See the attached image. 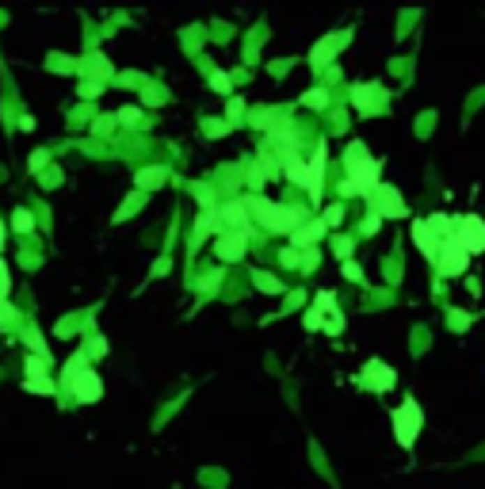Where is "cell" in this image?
Segmentation results:
<instances>
[{"instance_id":"6da1fadb","label":"cell","mask_w":485,"mask_h":489,"mask_svg":"<svg viewBox=\"0 0 485 489\" xmlns=\"http://www.w3.org/2000/svg\"><path fill=\"white\" fill-rule=\"evenodd\" d=\"M245 203V210H253L256 214V222L264 226V230H271V233H294L298 226L306 222V210H298V207H279V203H271V199H260V195H256V199H241ZM248 214V218H253Z\"/></svg>"},{"instance_id":"7a4b0ae2","label":"cell","mask_w":485,"mask_h":489,"mask_svg":"<svg viewBox=\"0 0 485 489\" xmlns=\"http://www.w3.org/2000/svg\"><path fill=\"white\" fill-rule=\"evenodd\" d=\"M344 161H348V184L355 187V195H371L378 184H382L378 180V176H382V157H371L363 142L348 145Z\"/></svg>"},{"instance_id":"3957f363","label":"cell","mask_w":485,"mask_h":489,"mask_svg":"<svg viewBox=\"0 0 485 489\" xmlns=\"http://www.w3.org/2000/svg\"><path fill=\"white\" fill-rule=\"evenodd\" d=\"M420 428H424V409H420L413 397H401V405L394 409V436H398V444L413 447Z\"/></svg>"},{"instance_id":"277c9868","label":"cell","mask_w":485,"mask_h":489,"mask_svg":"<svg viewBox=\"0 0 485 489\" xmlns=\"http://www.w3.org/2000/svg\"><path fill=\"white\" fill-rule=\"evenodd\" d=\"M451 241H455L458 249L466 252V256H474V252H485V222H482L478 214H463V218H455Z\"/></svg>"},{"instance_id":"5b68a950","label":"cell","mask_w":485,"mask_h":489,"mask_svg":"<svg viewBox=\"0 0 485 489\" xmlns=\"http://www.w3.org/2000/svg\"><path fill=\"white\" fill-rule=\"evenodd\" d=\"M367 199V207H371V214H378V218H405L409 214V207H405V199H401V191L394 184H378L371 195H363Z\"/></svg>"},{"instance_id":"8992f818","label":"cell","mask_w":485,"mask_h":489,"mask_svg":"<svg viewBox=\"0 0 485 489\" xmlns=\"http://www.w3.org/2000/svg\"><path fill=\"white\" fill-rule=\"evenodd\" d=\"M248 210H245V203H225V207H218L214 210V230L218 233H237V238H245L248 233Z\"/></svg>"},{"instance_id":"52a82bcc","label":"cell","mask_w":485,"mask_h":489,"mask_svg":"<svg viewBox=\"0 0 485 489\" xmlns=\"http://www.w3.org/2000/svg\"><path fill=\"white\" fill-rule=\"evenodd\" d=\"M466 264H470V256H466L455 241L440 245V252H435V272H440L443 279H458V275H466Z\"/></svg>"},{"instance_id":"ba28073f","label":"cell","mask_w":485,"mask_h":489,"mask_svg":"<svg viewBox=\"0 0 485 489\" xmlns=\"http://www.w3.org/2000/svg\"><path fill=\"white\" fill-rule=\"evenodd\" d=\"M69 390H73V397L84 402V405H92V402H100V397H103V382H100V374H96L92 367H84V371L73 379Z\"/></svg>"},{"instance_id":"9c48e42d","label":"cell","mask_w":485,"mask_h":489,"mask_svg":"<svg viewBox=\"0 0 485 489\" xmlns=\"http://www.w3.org/2000/svg\"><path fill=\"white\" fill-rule=\"evenodd\" d=\"M321 180H325V145H318L313 157H310V165H306V191H310L313 203L321 199V187H325Z\"/></svg>"},{"instance_id":"30bf717a","label":"cell","mask_w":485,"mask_h":489,"mask_svg":"<svg viewBox=\"0 0 485 489\" xmlns=\"http://www.w3.org/2000/svg\"><path fill=\"white\" fill-rule=\"evenodd\" d=\"M363 382H367L371 390H390L394 382H398V374H394V367H386L382 360H371L367 371H363Z\"/></svg>"},{"instance_id":"8fae6325","label":"cell","mask_w":485,"mask_h":489,"mask_svg":"<svg viewBox=\"0 0 485 489\" xmlns=\"http://www.w3.org/2000/svg\"><path fill=\"white\" fill-rule=\"evenodd\" d=\"M214 252H218V260H245V238H237V233H218L214 238Z\"/></svg>"},{"instance_id":"7c38bea8","label":"cell","mask_w":485,"mask_h":489,"mask_svg":"<svg viewBox=\"0 0 485 489\" xmlns=\"http://www.w3.org/2000/svg\"><path fill=\"white\" fill-rule=\"evenodd\" d=\"M325 233H329V230H325V222H321V218H306V222L298 226L294 233H290V241H294V249H310V245L321 241Z\"/></svg>"},{"instance_id":"4fadbf2b","label":"cell","mask_w":485,"mask_h":489,"mask_svg":"<svg viewBox=\"0 0 485 489\" xmlns=\"http://www.w3.org/2000/svg\"><path fill=\"white\" fill-rule=\"evenodd\" d=\"M341 46H344V38L341 35H325L318 46L310 50V65H325V61H333V54H341Z\"/></svg>"},{"instance_id":"5bb4252c","label":"cell","mask_w":485,"mask_h":489,"mask_svg":"<svg viewBox=\"0 0 485 489\" xmlns=\"http://www.w3.org/2000/svg\"><path fill=\"white\" fill-rule=\"evenodd\" d=\"M413 241H417V249L424 252L428 260H435V252H440V241L432 238V230H428V226L420 222V218H417V222H413Z\"/></svg>"},{"instance_id":"9a60e30c","label":"cell","mask_w":485,"mask_h":489,"mask_svg":"<svg viewBox=\"0 0 485 489\" xmlns=\"http://www.w3.org/2000/svg\"><path fill=\"white\" fill-rule=\"evenodd\" d=\"M424 226H428V230H432V238L440 241V245H443V241H451V230H455V222H451L447 214H432V218H428Z\"/></svg>"},{"instance_id":"2e32d148","label":"cell","mask_w":485,"mask_h":489,"mask_svg":"<svg viewBox=\"0 0 485 489\" xmlns=\"http://www.w3.org/2000/svg\"><path fill=\"white\" fill-rule=\"evenodd\" d=\"M165 180H168L165 168H145V173H138V191L145 195V191H153V187H161Z\"/></svg>"},{"instance_id":"e0dca14e","label":"cell","mask_w":485,"mask_h":489,"mask_svg":"<svg viewBox=\"0 0 485 489\" xmlns=\"http://www.w3.org/2000/svg\"><path fill=\"white\" fill-rule=\"evenodd\" d=\"M210 230H214V210H203V214H199V222H195V238H191V249H195V245H203V238H207Z\"/></svg>"},{"instance_id":"ac0fdd59","label":"cell","mask_w":485,"mask_h":489,"mask_svg":"<svg viewBox=\"0 0 485 489\" xmlns=\"http://www.w3.org/2000/svg\"><path fill=\"white\" fill-rule=\"evenodd\" d=\"M253 275H256V287H260L264 295H279L283 291V283L276 279V275H268V272H253Z\"/></svg>"},{"instance_id":"d6986e66","label":"cell","mask_w":485,"mask_h":489,"mask_svg":"<svg viewBox=\"0 0 485 489\" xmlns=\"http://www.w3.org/2000/svg\"><path fill=\"white\" fill-rule=\"evenodd\" d=\"M12 230H15V233H31V230H35V218H31V210H15V214H12Z\"/></svg>"},{"instance_id":"ffe728a7","label":"cell","mask_w":485,"mask_h":489,"mask_svg":"<svg viewBox=\"0 0 485 489\" xmlns=\"http://www.w3.org/2000/svg\"><path fill=\"white\" fill-rule=\"evenodd\" d=\"M142 203H145V195L138 191V195H130V199H126L123 203V207H119V214H115V222H126V218H130L134 214V210H138L142 207Z\"/></svg>"},{"instance_id":"44dd1931","label":"cell","mask_w":485,"mask_h":489,"mask_svg":"<svg viewBox=\"0 0 485 489\" xmlns=\"http://www.w3.org/2000/svg\"><path fill=\"white\" fill-rule=\"evenodd\" d=\"M23 390H31V394H50L54 397V390H58V386H54L50 379H27V382H23Z\"/></svg>"},{"instance_id":"7402d4cb","label":"cell","mask_w":485,"mask_h":489,"mask_svg":"<svg viewBox=\"0 0 485 489\" xmlns=\"http://www.w3.org/2000/svg\"><path fill=\"white\" fill-rule=\"evenodd\" d=\"M321 222H325V230H333V226H341V222H344V203H333V207L325 210V218H321Z\"/></svg>"},{"instance_id":"603a6c76","label":"cell","mask_w":485,"mask_h":489,"mask_svg":"<svg viewBox=\"0 0 485 489\" xmlns=\"http://www.w3.org/2000/svg\"><path fill=\"white\" fill-rule=\"evenodd\" d=\"M46 371H50V367H46L43 356H27V379H43Z\"/></svg>"},{"instance_id":"cb8c5ba5","label":"cell","mask_w":485,"mask_h":489,"mask_svg":"<svg viewBox=\"0 0 485 489\" xmlns=\"http://www.w3.org/2000/svg\"><path fill=\"white\" fill-rule=\"evenodd\" d=\"M371 92H378V85H359L355 88V108L367 115V100H371Z\"/></svg>"},{"instance_id":"d4e9b609","label":"cell","mask_w":485,"mask_h":489,"mask_svg":"<svg viewBox=\"0 0 485 489\" xmlns=\"http://www.w3.org/2000/svg\"><path fill=\"white\" fill-rule=\"evenodd\" d=\"M80 371H84V356H73L69 367H66V379H61V382H66V386H73V379H77Z\"/></svg>"},{"instance_id":"484cf974","label":"cell","mask_w":485,"mask_h":489,"mask_svg":"<svg viewBox=\"0 0 485 489\" xmlns=\"http://www.w3.org/2000/svg\"><path fill=\"white\" fill-rule=\"evenodd\" d=\"M302 103H306V108H325V103H329V96L321 92V88H310V92L302 96Z\"/></svg>"},{"instance_id":"4316f807","label":"cell","mask_w":485,"mask_h":489,"mask_svg":"<svg viewBox=\"0 0 485 489\" xmlns=\"http://www.w3.org/2000/svg\"><path fill=\"white\" fill-rule=\"evenodd\" d=\"M119 122H126V126H138L142 122V111L138 108H119V115H115Z\"/></svg>"},{"instance_id":"83f0119b","label":"cell","mask_w":485,"mask_h":489,"mask_svg":"<svg viewBox=\"0 0 485 489\" xmlns=\"http://www.w3.org/2000/svg\"><path fill=\"white\" fill-rule=\"evenodd\" d=\"M100 92H103V80H84V85H80V96H84V100H96Z\"/></svg>"},{"instance_id":"f1b7e54d","label":"cell","mask_w":485,"mask_h":489,"mask_svg":"<svg viewBox=\"0 0 485 489\" xmlns=\"http://www.w3.org/2000/svg\"><path fill=\"white\" fill-rule=\"evenodd\" d=\"M333 302H336L333 291H321V295H318V306H313V309H318V314H325V309H336Z\"/></svg>"},{"instance_id":"f546056e","label":"cell","mask_w":485,"mask_h":489,"mask_svg":"<svg viewBox=\"0 0 485 489\" xmlns=\"http://www.w3.org/2000/svg\"><path fill=\"white\" fill-rule=\"evenodd\" d=\"M447 321H451V329H455V333H463V329H470V314H458V309H455V314H451V317H447Z\"/></svg>"},{"instance_id":"4dcf8cb0","label":"cell","mask_w":485,"mask_h":489,"mask_svg":"<svg viewBox=\"0 0 485 489\" xmlns=\"http://www.w3.org/2000/svg\"><path fill=\"white\" fill-rule=\"evenodd\" d=\"M8 291H12V275H8L4 260H0V302H4V298H8Z\"/></svg>"},{"instance_id":"1f68e13d","label":"cell","mask_w":485,"mask_h":489,"mask_svg":"<svg viewBox=\"0 0 485 489\" xmlns=\"http://www.w3.org/2000/svg\"><path fill=\"white\" fill-rule=\"evenodd\" d=\"M88 69H92V73H100L103 80L111 77V69H107V65H103V58H100V54H92V58H88Z\"/></svg>"},{"instance_id":"d6a6232c","label":"cell","mask_w":485,"mask_h":489,"mask_svg":"<svg viewBox=\"0 0 485 489\" xmlns=\"http://www.w3.org/2000/svg\"><path fill=\"white\" fill-rule=\"evenodd\" d=\"M333 252H336L341 260H348V256H352V241H348V238H336V241H333Z\"/></svg>"},{"instance_id":"836d02e7","label":"cell","mask_w":485,"mask_h":489,"mask_svg":"<svg viewBox=\"0 0 485 489\" xmlns=\"http://www.w3.org/2000/svg\"><path fill=\"white\" fill-rule=\"evenodd\" d=\"M344 275H348L352 283H359V279H363V268L355 264V260H344Z\"/></svg>"},{"instance_id":"e575fe53","label":"cell","mask_w":485,"mask_h":489,"mask_svg":"<svg viewBox=\"0 0 485 489\" xmlns=\"http://www.w3.org/2000/svg\"><path fill=\"white\" fill-rule=\"evenodd\" d=\"M46 161H50V153H46V149H35V157H31V173L46 168Z\"/></svg>"},{"instance_id":"d590c367","label":"cell","mask_w":485,"mask_h":489,"mask_svg":"<svg viewBox=\"0 0 485 489\" xmlns=\"http://www.w3.org/2000/svg\"><path fill=\"white\" fill-rule=\"evenodd\" d=\"M378 226H382V218H378V214H367V218H363V233H378Z\"/></svg>"},{"instance_id":"8d00e7d4","label":"cell","mask_w":485,"mask_h":489,"mask_svg":"<svg viewBox=\"0 0 485 489\" xmlns=\"http://www.w3.org/2000/svg\"><path fill=\"white\" fill-rule=\"evenodd\" d=\"M210 85H214L218 92H230V77H225V73H214V77H210Z\"/></svg>"},{"instance_id":"74e56055","label":"cell","mask_w":485,"mask_h":489,"mask_svg":"<svg viewBox=\"0 0 485 489\" xmlns=\"http://www.w3.org/2000/svg\"><path fill=\"white\" fill-rule=\"evenodd\" d=\"M115 126V119L111 115H103V119H96V134H107V130Z\"/></svg>"},{"instance_id":"f35d334b","label":"cell","mask_w":485,"mask_h":489,"mask_svg":"<svg viewBox=\"0 0 485 489\" xmlns=\"http://www.w3.org/2000/svg\"><path fill=\"white\" fill-rule=\"evenodd\" d=\"M27 344H31V348H35V352H38V356H43V352H46V344H43V337H38V333H27Z\"/></svg>"},{"instance_id":"ab89813d","label":"cell","mask_w":485,"mask_h":489,"mask_svg":"<svg viewBox=\"0 0 485 489\" xmlns=\"http://www.w3.org/2000/svg\"><path fill=\"white\" fill-rule=\"evenodd\" d=\"M306 329H321V314H318V309H310V314H306Z\"/></svg>"},{"instance_id":"60d3db41","label":"cell","mask_w":485,"mask_h":489,"mask_svg":"<svg viewBox=\"0 0 485 489\" xmlns=\"http://www.w3.org/2000/svg\"><path fill=\"white\" fill-rule=\"evenodd\" d=\"M103 352H107V344H103V340H100V337H96V340H92V344H88V356H103Z\"/></svg>"},{"instance_id":"b9f144b4","label":"cell","mask_w":485,"mask_h":489,"mask_svg":"<svg viewBox=\"0 0 485 489\" xmlns=\"http://www.w3.org/2000/svg\"><path fill=\"white\" fill-rule=\"evenodd\" d=\"M298 260H302V256H298V249H287V252H283V264H287V268H294Z\"/></svg>"},{"instance_id":"7bdbcfd3","label":"cell","mask_w":485,"mask_h":489,"mask_svg":"<svg viewBox=\"0 0 485 489\" xmlns=\"http://www.w3.org/2000/svg\"><path fill=\"white\" fill-rule=\"evenodd\" d=\"M241 115H245V103H241V100H230V119H241Z\"/></svg>"},{"instance_id":"ee69618b","label":"cell","mask_w":485,"mask_h":489,"mask_svg":"<svg viewBox=\"0 0 485 489\" xmlns=\"http://www.w3.org/2000/svg\"><path fill=\"white\" fill-rule=\"evenodd\" d=\"M0 321H12V309H8L4 302H0Z\"/></svg>"},{"instance_id":"f6af8a7d","label":"cell","mask_w":485,"mask_h":489,"mask_svg":"<svg viewBox=\"0 0 485 489\" xmlns=\"http://www.w3.org/2000/svg\"><path fill=\"white\" fill-rule=\"evenodd\" d=\"M0 249H4V222H0Z\"/></svg>"}]
</instances>
